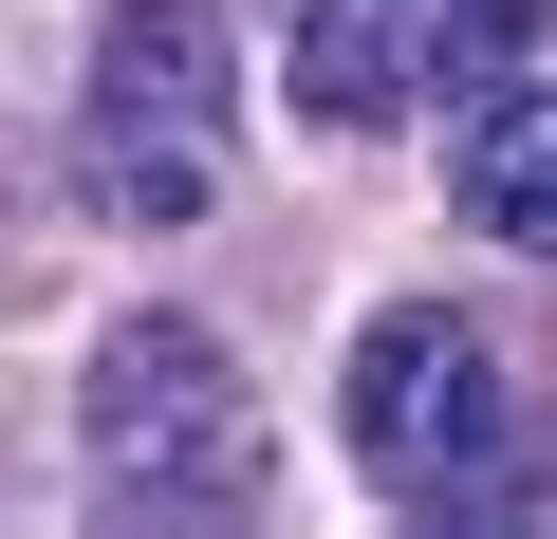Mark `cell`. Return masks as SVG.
I'll return each mask as SVG.
<instances>
[{"label":"cell","instance_id":"6da1fadb","mask_svg":"<svg viewBox=\"0 0 557 539\" xmlns=\"http://www.w3.org/2000/svg\"><path fill=\"white\" fill-rule=\"evenodd\" d=\"M335 428H354L372 502H409V520H502V502H539V391H520V354H502L465 298H391V317L354 335Z\"/></svg>","mask_w":557,"mask_h":539},{"label":"cell","instance_id":"3957f363","mask_svg":"<svg viewBox=\"0 0 557 539\" xmlns=\"http://www.w3.org/2000/svg\"><path fill=\"white\" fill-rule=\"evenodd\" d=\"M75 465H94V502H131V520H242V502L278 483L260 391H242V354H223L205 317H112V335H94V372H75Z\"/></svg>","mask_w":557,"mask_h":539},{"label":"cell","instance_id":"5b68a950","mask_svg":"<svg viewBox=\"0 0 557 539\" xmlns=\"http://www.w3.org/2000/svg\"><path fill=\"white\" fill-rule=\"evenodd\" d=\"M446 186H465V223L502 260H557V94H483L465 149H446Z\"/></svg>","mask_w":557,"mask_h":539},{"label":"cell","instance_id":"7a4b0ae2","mask_svg":"<svg viewBox=\"0 0 557 539\" xmlns=\"http://www.w3.org/2000/svg\"><path fill=\"white\" fill-rule=\"evenodd\" d=\"M75 168L112 223L186 242L242 168V20L223 0H112L94 20V75H75Z\"/></svg>","mask_w":557,"mask_h":539},{"label":"cell","instance_id":"277c9868","mask_svg":"<svg viewBox=\"0 0 557 539\" xmlns=\"http://www.w3.org/2000/svg\"><path fill=\"white\" fill-rule=\"evenodd\" d=\"M539 38H557V0H298V112L391 131L428 94H502Z\"/></svg>","mask_w":557,"mask_h":539}]
</instances>
